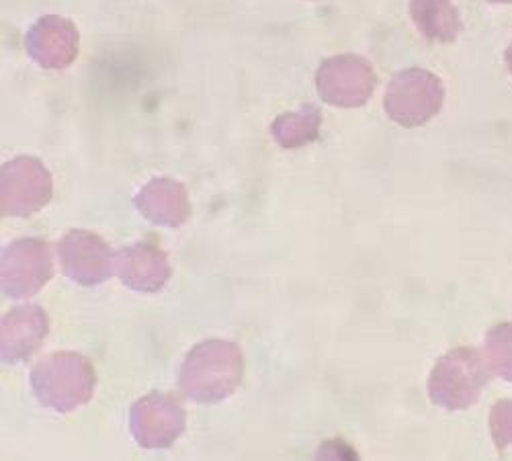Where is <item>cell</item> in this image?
I'll list each match as a JSON object with an SVG mask.
<instances>
[{
    "label": "cell",
    "instance_id": "13",
    "mask_svg": "<svg viewBox=\"0 0 512 461\" xmlns=\"http://www.w3.org/2000/svg\"><path fill=\"white\" fill-rule=\"evenodd\" d=\"M469 369H472L469 367V359L461 351L441 359L431 375V398L445 408L467 406L469 398L474 396Z\"/></svg>",
    "mask_w": 512,
    "mask_h": 461
},
{
    "label": "cell",
    "instance_id": "15",
    "mask_svg": "<svg viewBox=\"0 0 512 461\" xmlns=\"http://www.w3.org/2000/svg\"><path fill=\"white\" fill-rule=\"evenodd\" d=\"M320 121H322L320 111L308 105L300 111L279 115L271 125V134L279 146L293 150V148L306 146L318 136Z\"/></svg>",
    "mask_w": 512,
    "mask_h": 461
},
{
    "label": "cell",
    "instance_id": "10",
    "mask_svg": "<svg viewBox=\"0 0 512 461\" xmlns=\"http://www.w3.org/2000/svg\"><path fill=\"white\" fill-rule=\"evenodd\" d=\"M50 332L48 314L39 306L13 308L3 316L0 330V359L3 363H21L31 359Z\"/></svg>",
    "mask_w": 512,
    "mask_h": 461
},
{
    "label": "cell",
    "instance_id": "5",
    "mask_svg": "<svg viewBox=\"0 0 512 461\" xmlns=\"http://www.w3.org/2000/svg\"><path fill=\"white\" fill-rule=\"evenodd\" d=\"M443 103L441 80L420 68L404 70L394 76L386 95L388 115L406 128H416L429 121Z\"/></svg>",
    "mask_w": 512,
    "mask_h": 461
},
{
    "label": "cell",
    "instance_id": "3",
    "mask_svg": "<svg viewBox=\"0 0 512 461\" xmlns=\"http://www.w3.org/2000/svg\"><path fill=\"white\" fill-rule=\"evenodd\" d=\"M54 195V181L44 162L19 156L0 171V209L9 218H29L44 209Z\"/></svg>",
    "mask_w": 512,
    "mask_h": 461
},
{
    "label": "cell",
    "instance_id": "14",
    "mask_svg": "<svg viewBox=\"0 0 512 461\" xmlns=\"http://www.w3.org/2000/svg\"><path fill=\"white\" fill-rule=\"evenodd\" d=\"M410 15L426 37L439 41L455 39L461 27L451 0H410Z\"/></svg>",
    "mask_w": 512,
    "mask_h": 461
},
{
    "label": "cell",
    "instance_id": "4",
    "mask_svg": "<svg viewBox=\"0 0 512 461\" xmlns=\"http://www.w3.org/2000/svg\"><path fill=\"white\" fill-rule=\"evenodd\" d=\"M54 275L52 248L46 240L23 238L15 240L3 250V293L7 298H31Z\"/></svg>",
    "mask_w": 512,
    "mask_h": 461
},
{
    "label": "cell",
    "instance_id": "8",
    "mask_svg": "<svg viewBox=\"0 0 512 461\" xmlns=\"http://www.w3.org/2000/svg\"><path fill=\"white\" fill-rule=\"evenodd\" d=\"M316 87L330 105L359 107L375 89V74L369 62L359 56H336L320 66Z\"/></svg>",
    "mask_w": 512,
    "mask_h": 461
},
{
    "label": "cell",
    "instance_id": "16",
    "mask_svg": "<svg viewBox=\"0 0 512 461\" xmlns=\"http://www.w3.org/2000/svg\"><path fill=\"white\" fill-rule=\"evenodd\" d=\"M492 3H512V0H492Z\"/></svg>",
    "mask_w": 512,
    "mask_h": 461
},
{
    "label": "cell",
    "instance_id": "11",
    "mask_svg": "<svg viewBox=\"0 0 512 461\" xmlns=\"http://www.w3.org/2000/svg\"><path fill=\"white\" fill-rule=\"evenodd\" d=\"M115 275L132 291L156 293L170 279V263L154 244H130L115 253Z\"/></svg>",
    "mask_w": 512,
    "mask_h": 461
},
{
    "label": "cell",
    "instance_id": "6",
    "mask_svg": "<svg viewBox=\"0 0 512 461\" xmlns=\"http://www.w3.org/2000/svg\"><path fill=\"white\" fill-rule=\"evenodd\" d=\"M187 427V414L179 398L152 392L140 398L130 410L132 437L144 449H166L173 445Z\"/></svg>",
    "mask_w": 512,
    "mask_h": 461
},
{
    "label": "cell",
    "instance_id": "9",
    "mask_svg": "<svg viewBox=\"0 0 512 461\" xmlns=\"http://www.w3.org/2000/svg\"><path fill=\"white\" fill-rule=\"evenodd\" d=\"M29 58L48 70H64L74 64L80 52V35L72 21L46 15L31 25L25 37Z\"/></svg>",
    "mask_w": 512,
    "mask_h": 461
},
{
    "label": "cell",
    "instance_id": "12",
    "mask_svg": "<svg viewBox=\"0 0 512 461\" xmlns=\"http://www.w3.org/2000/svg\"><path fill=\"white\" fill-rule=\"evenodd\" d=\"M134 205L138 212L156 226L181 228L191 216L189 193L183 183L175 179H152L136 195Z\"/></svg>",
    "mask_w": 512,
    "mask_h": 461
},
{
    "label": "cell",
    "instance_id": "2",
    "mask_svg": "<svg viewBox=\"0 0 512 461\" xmlns=\"http://www.w3.org/2000/svg\"><path fill=\"white\" fill-rule=\"evenodd\" d=\"M29 382L35 398L41 404L66 414L93 398L97 373L84 355L60 351L35 363Z\"/></svg>",
    "mask_w": 512,
    "mask_h": 461
},
{
    "label": "cell",
    "instance_id": "1",
    "mask_svg": "<svg viewBox=\"0 0 512 461\" xmlns=\"http://www.w3.org/2000/svg\"><path fill=\"white\" fill-rule=\"evenodd\" d=\"M244 375V357L236 343L211 339L195 345L179 371L181 392L197 404L230 398Z\"/></svg>",
    "mask_w": 512,
    "mask_h": 461
},
{
    "label": "cell",
    "instance_id": "7",
    "mask_svg": "<svg viewBox=\"0 0 512 461\" xmlns=\"http://www.w3.org/2000/svg\"><path fill=\"white\" fill-rule=\"evenodd\" d=\"M62 273L78 285H99L115 273V253L107 242L87 230H70L58 244Z\"/></svg>",
    "mask_w": 512,
    "mask_h": 461
}]
</instances>
